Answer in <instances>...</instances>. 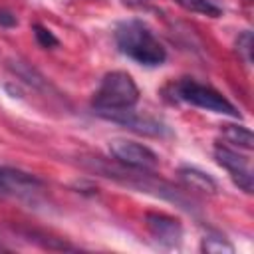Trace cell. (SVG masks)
I'll return each mask as SVG.
<instances>
[{"label":"cell","instance_id":"obj_1","mask_svg":"<svg viewBox=\"0 0 254 254\" xmlns=\"http://www.w3.org/2000/svg\"><path fill=\"white\" fill-rule=\"evenodd\" d=\"M115 44L121 54L141 65H161L167 60L165 46L157 40L151 28L141 20H125L115 28Z\"/></svg>","mask_w":254,"mask_h":254},{"label":"cell","instance_id":"obj_2","mask_svg":"<svg viewBox=\"0 0 254 254\" xmlns=\"http://www.w3.org/2000/svg\"><path fill=\"white\" fill-rule=\"evenodd\" d=\"M139 101V87L127 71H109L103 75L99 87L93 93L91 105L97 115L105 117L109 113L133 109Z\"/></svg>","mask_w":254,"mask_h":254},{"label":"cell","instance_id":"obj_3","mask_svg":"<svg viewBox=\"0 0 254 254\" xmlns=\"http://www.w3.org/2000/svg\"><path fill=\"white\" fill-rule=\"evenodd\" d=\"M173 97L177 101L212 111V113H222V115H230V117H240V111L214 87L198 83L194 79H179L173 85Z\"/></svg>","mask_w":254,"mask_h":254},{"label":"cell","instance_id":"obj_4","mask_svg":"<svg viewBox=\"0 0 254 254\" xmlns=\"http://www.w3.org/2000/svg\"><path fill=\"white\" fill-rule=\"evenodd\" d=\"M109 153L123 165L137 169V171H155L159 167V157L149 147L127 141V139H113L109 141Z\"/></svg>","mask_w":254,"mask_h":254},{"label":"cell","instance_id":"obj_5","mask_svg":"<svg viewBox=\"0 0 254 254\" xmlns=\"http://www.w3.org/2000/svg\"><path fill=\"white\" fill-rule=\"evenodd\" d=\"M214 159L220 167H224L230 173V177L238 185V189H242L244 192H252V169H250V161L246 157L238 155V151H234L226 145H216Z\"/></svg>","mask_w":254,"mask_h":254},{"label":"cell","instance_id":"obj_6","mask_svg":"<svg viewBox=\"0 0 254 254\" xmlns=\"http://www.w3.org/2000/svg\"><path fill=\"white\" fill-rule=\"evenodd\" d=\"M145 226L149 234L165 248H175L183 240V224L173 216L159 214V212H147Z\"/></svg>","mask_w":254,"mask_h":254},{"label":"cell","instance_id":"obj_7","mask_svg":"<svg viewBox=\"0 0 254 254\" xmlns=\"http://www.w3.org/2000/svg\"><path fill=\"white\" fill-rule=\"evenodd\" d=\"M105 119L113 121V123H119L135 133H141V135H151V137H163V135H169V129L157 121V119H151V117H145V115H139L135 113L133 109H125V111H117V113H109L105 115Z\"/></svg>","mask_w":254,"mask_h":254},{"label":"cell","instance_id":"obj_8","mask_svg":"<svg viewBox=\"0 0 254 254\" xmlns=\"http://www.w3.org/2000/svg\"><path fill=\"white\" fill-rule=\"evenodd\" d=\"M179 177H181V181H183L189 189H192V190H198V192H210V194L216 192V183H214V179H212L210 175L198 171V169L183 167V169L179 171Z\"/></svg>","mask_w":254,"mask_h":254},{"label":"cell","instance_id":"obj_9","mask_svg":"<svg viewBox=\"0 0 254 254\" xmlns=\"http://www.w3.org/2000/svg\"><path fill=\"white\" fill-rule=\"evenodd\" d=\"M222 137L228 143H232L236 147H242L246 151H250L252 145H254V137H252L250 129L244 127V125H222Z\"/></svg>","mask_w":254,"mask_h":254},{"label":"cell","instance_id":"obj_10","mask_svg":"<svg viewBox=\"0 0 254 254\" xmlns=\"http://www.w3.org/2000/svg\"><path fill=\"white\" fill-rule=\"evenodd\" d=\"M181 8H185L187 12H194V14H204V16H220L222 10L218 6H214L210 0H175Z\"/></svg>","mask_w":254,"mask_h":254},{"label":"cell","instance_id":"obj_11","mask_svg":"<svg viewBox=\"0 0 254 254\" xmlns=\"http://www.w3.org/2000/svg\"><path fill=\"white\" fill-rule=\"evenodd\" d=\"M202 250L204 252H214V254H218V252L232 254L234 252V246L222 234H218V232H206L204 238H202Z\"/></svg>","mask_w":254,"mask_h":254},{"label":"cell","instance_id":"obj_12","mask_svg":"<svg viewBox=\"0 0 254 254\" xmlns=\"http://www.w3.org/2000/svg\"><path fill=\"white\" fill-rule=\"evenodd\" d=\"M34 36H36V40H38V44L42 48H56V46H60V40L54 36V32H50L42 24H34Z\"/></svg>","mask_w":254,"mask_h":254},{"label":"cell","instance_id":"obj_13","mask_svg":"<svg viewBox=\"0 0 254 254\" xmlns=\"http://www.w3.org/2000/svg\"><path fill=\"white\" fill-rule=\"evenodd\" d=\"M236 50H238V54H242L244 62L250 64V60H252V34H250L248 30L238 36V40H236Z\"/></svg>","mask_w":254,"mask_h":254},{"label":"cell","instance_id":"obj_14","mask_svg":"<svg viewBox=\"0 0 254 254\" xmlns=\"http://www.w3.org/2000/svg\"><path fill=\"white\" fill-rule=\"evenodd\" d=\"M0 24H4V26H14V24H16V18L10 16V14H6V12H0Z\"/></svg>","mask_w":254,"mask_h":254},{"label":"cell","instance_id":"obj_15","mask_svg":"<svg viewBox=\"0 0 254 254\" xmlns=\"http://www.w3.org/2000/svg\"><path fill=\"white\" fill-rule=\"evenodd\" d=\"M0 194H2V196H8V192H6V177H4V167H0Z\"/></svg>","mask_w":254,"mask_h":254}]
</instances>
